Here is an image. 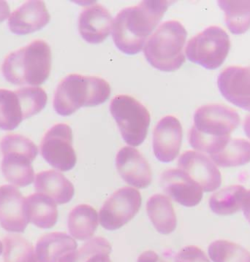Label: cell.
<instances>
[{"label": "cell", "instance_id": "6da1fadb", "mask_svg": "<svg viewBox=\"0 0 250 262\" xmlns=\"http://www.w3.org/2000/svg\"><path fill=\"white\" fill-rule=\"evenodd\" d=\"M171 1H142L121 10L113 21L112 38L121 52L138 54L170 6Z\"/></svg>", "mask_w": 250, "mask_h": 262}, {"label": "cell", "instance_id": "7a4b0ae2", "mask_svg": "<svg viewBox=\"0 0 250 262\" xmlns=\"http://www.w3.org/2000/svg\"><path fill=\"white\" fill-rule=\"evenodd\" d=\"M193 122L188 135L190 145L195 150L211 156L225 146L231 133L240 124V117L230 107L211 104L195 111Z\"/></svg>", "mask_w": 250, "mask_h": 262}, {"label": "cell", "instance_id": "3957f363", "mask_svg": "<svg viewBox=\"0 0 250 262\" xmlns=\"http://www.w3.org/2000/svg\"><path fill=\"white\" fill-rule=\"evenodd\" d=\"M50 46L42 40H35L25 47L10 53L2 64L5 79L12 84L37 86L50 75Z\"/></svg>", "mask_w": 250, "mask_h": 262}, {"label": "cell", "instance_id": "277c9868", "mask_svg": "<svg viewBox=\"0 0 250 262\" xmlns=\"http://www.w3.org/2000/svg\"><path fill=\"white\" fill-rule=\"evenodd\" d=\"M106 80L96 76L71 74L61 80L56 89L54 108L56 114L68 116L82 107L103 104L111 95Z\"/></svg>", "mask_w": 250, "mask_h": 262}, {"label": "cell", "instance_id": "5b68a950", "mask_svg": "<svg viewBox=\"0 0 250 262\" xmlns=\"http://www.w3.org/2000/svg\"><path fill=\"white\" fill-rule=\"evenodd\" d=\"M186 37L187 32L180 22L169 20L162 24L145 42V59L160 71L179 70L185 61Z\"/></svg>", "mask_w": 250, "mask_h": 262}, {"label": "cell", "instance_id": "8992f818", "mask_svg": "<svg viewBox=\"0 0 250 262\" xmlns=\"http://www.w3.org/2000/svg\"><path fill=\"white\" fill-rule=\"evenodd\" d=\"M3 155L1 168L5 179L18 187H25L35 181L32 163L38 149L30 139L18 134H8L0 140Z\"/></svg>", "mask_w": 250, "mask_h": 262}, {"label": "cell", "instance_id": "52a82bcc", "mask_svg": "<svg viewBox=\"0 0 250 262\" xmlns=\"http://www.w3.org/2000/svg\"><path fill=\"white\" fill-rule=\"evenodd\" d=\"M110 111L125 143L135 147L144 142L151 120L144 105L131 96L117 95L111 100Z\"/></svg>", "mask_w": 250, "mask_h": 262}, {"label": "cell", "instance_id": "ba28073f", "mask_svg": "<svg viewBox=\"0 0 250 262\" xmlns=\"http://www.w3.org/2000/svg\"><path fill=\"white\" fill-rule=\"evenodd\" d=\"M231 49L229 35L223 29L212 26L190 39L186 57L207 70H216L223 64Z\"/></svg>", "mask_w": 250, "mask_h": 262}, {"label": "cell", "instance_id": "9c48e42d", "mask_svg": "<svg viewBox=\"0 0 250 262\" xmlns=\"http://www.w3.org/2000/svg\"><path fill=\"white\" fill-rule=\"evenodd\" d=\"M40 154L51 167L67 172L75 167L76 154L73 147V132L65 124L54 125L44 135Z\"/></svg>", "mask_w": 250, "mask_h": 262}, {"label": "cell", "instance_id": "30bf717a", "mask_svg": "<svg viewBox=\"0 0 250 262\" xmlns=\"http://www.w3.org/2000/svg\"><path fill=\"white\" fill-rule=\"evenodd\" d=\"M141 195L138 190L124 187L106 200L99 213L101 226L107 230L119 229L134 218L141 207Z\"/></svg>", "mask_w": 250, "mask_h": 262}, {"label": "cell", "instance_id": "8fae6325", "mask_svg": "<svg viewBox=\"0 0 250 262\" xmlns=\"http://www.w3.org/2000/svg\"><path fill=\"white\" fill-rule=\"evenodd\" d=\"M178 166L198 183L205 192H212L221 186L220 170L212 159L204 154L187 150L179 157Z\"/></svg>", "mask_w": 250, "mask_h": 262}, {"label": "cell", "instance_id": "7c38bea8", "mask_svg": "<svg viewBox=\"0 0 250 262\" xmlns=\"http://www.w3.org/2000/svg\"><path fill=\"white\" fill-rule=\"evenodd\" d=\"M217 85L228 102L250 112V67L226 68L219 75Z\"/></svg>", "mask_w": 250, "mask_h": 262}, {"label": "cell", "instance_id": "4fadbf2b", "mask_svg": "<svg viewBox=\"0 0 250 262\" xmlns=\"http://www.w3.org/2000/svg\"><path fill=\"white\" fill-rule=\"evenodd\" d=\"M180 121L172 116L162 118L153 131V151L161 162L169 163L179 155L182 142Z\"/></svg>", "mask_w": 250, "mask_h": 262}, {"label": "cell", "instance_id": "5bb4252c", "mask_svg": "<svg viewBox=\"0 0 250 262\" xmlns=\"http://www.w3.org/2000/svg\"><path fill=\"white\" fill-rule=\"evenodd\" d=\"M160 184L173 200L185 207L196 206L203 198L200 185L181 169L165 170L161 176Z\"/></svg>", "mask_w": 250, "mask_h": 262}, {"label": "cell", "instance_id": "9a60e30c", "mask_svg": "<svg viewBox=\"0 0 250 262\" xmlns=\"http://www.w3.org/2000/svg\"><path fill=\"white\" fill-rule=\"evenodd\" d=\"M25 200L15 186H0V225L7 232H25L30 223L26 214Z\"/></svg>", "mask_w": 250, "mask_h": 262}, {"label": "cell", "instance_id": "2e32d148", "mask_svg": "<svg viewBox=\"0 0 250 262\" xmlns=\"http://www.w3.org/2000/svg\"><path fill=\"white\" fill-rule=\"evenodd\" d=\"M118 172L125 182L138 188L148 187L152 181L151 167L139 150L125 146L116 157Z\"/></svg>", "mask_w": 250, "mask_h": 262}, {"label": "cell", "instance_id": "e0dca14e", "mask_svg": "<svg viewBox=\"0 0 250 262\" xmlns=\"http://www.w3.org/2000/svg\"><path fill=\"white\" fill-rule=\"evenodd\" d=\"M50 19L45 3L32 0L26 2L10 15L8 26L15 35H29L45 27Z\"/></svg>", "mask_w": 250, "mask_h": 262}, {"label": "cell", "instance_id": "ac0fdd59", "mask_svg": "<svg viewBox=\"0 0 250 262\" xmlns=\"http://www.w3.org/2000/svg\"><path fill=\"white\" fill-rule=\"evenodd\" d=\"M113 18L102 5L95 4L84 10L78 20L82 38L90 44H100L107 38L112 30Z\"/></svg>", "mask_w": 250, "mask_h": 262}, {"label": "cell", "instance_id": "d6986e66", "mask_svg": "<svg viewBox=\"0 0 250 262\" xmlns=\"http://www.w3.org/2000/svg\"><path fill=\"white\" fill-rule=\"evenodd\" d=\"M35 188L37 192L49 196L59 205L69 203L75 193L73 183L56 170L44 171L36 174Z\"/></svg>", "mask_w": 250, "mask_h": 262}, {"label": "cell", "instance_id": "ffe728a7", "mask_svg": "<svg viewBox=\"0 0 250 262\" xmlns=\"http://www.w3.org/2000/svg\"><path fill=\"white\" fill-rule=\"evenodd\" d=\"M77 243L63 232H51L41 237L36 244L39 262H59L61 258L77 249Z\"/></svg>", "mask_w": 250, "mask_h": 262}, {"label": "cell", "instance_id": "44dd1931", "mask_svg": "<svg viewBox=\"0 0 250 262\" xmlns=\"http://www.w3.org/2000/svg\"><path fill=\"white\" fill-rule=\"evenodd\" d=\"M25 210L29 222L41 229H50L57 222L55 202L42 193H33L26 198Z\"/></svg>", "mask_w": 250, "mask_h": 262}, {"label": "cell", "instance_id": "7402d4cb", "mask_svg": "<svg viewBox=\"0 0 250 262\" xmlns=\"http://www.w3.org/2000/svg\"><path fill=\"white\" fill-rule=\"evenodd\" d=\"M149 218L157 232L169 234L175 230L177 220L170 199L165 195H153L147 204Z\"/></svg>", "mask_w": 250, "mask_h": 262}, {"label": "cell", "instance_id": "603a6c76", "mask_svg": "<svg viewBox=\"0 0 250 262\" xmlns=\"http://www.w3.org/2000/svg\"><path fill=\"white\" fill-rule=\"evenodd\" d=\"M98 215L95 209L89 205H77L68 216V230L75 239H90L98 227Z\"/></svg>", "mask_w": 250, "mask_h": 262}, {"label": "cell", "instance_id": "cb8c5ba5", "mask_svg": "<svg viewBox=\"0 0 250 262\" xmlns=\"http://www.w3.org/2000/svg\"><path fill=\"white\" fill-rule=\"evenodd\" d=\"M246 191L244 186L239 185L222 188L211 196V210L220 215H229L237 213L242 208Z\"/></svg>", "mask_w": 250, "mask_h": 262}, {"label": "cell", "instance_id": "d4e9b609", "mask_svg": "<svg viewBox=\"0 0 250 262\" xmlns=\"http://www.w3.org/2000/svg\"><path fill=\"white\" fill-rule=\"evenodd\" d=\"M220 167H239L250 162V143L244 139H230L220 151L210 156Z\"/></svg>", "mask_w": 250, "mask_h": 262}, {"label": "cell", "instance_id": "484cf974", "mask_svg": "<svg viewBox=\"0 0 250 262\" xmlns=\"http://www.w3.org/2000/svg\"><path fill=\"white\" fill-rule=\"evenodd\" d=\"M225 13V23L231 33L242 35L250 27V1L217 2Z\"/></svg>", "mask_w": 250, "mask_h": 262}, {"label": "cell", "instance_id": "4316f807", "mask_svg": "<svg viewBox=\"0 0 250 262\" xmlns=\"http://www.w3.org/2000/svg\"><path fill=\"white\" fill-rule=\"evenodd\" d=\"M23 120L22 104L16 92L0 89V129L11 131Z\"/></svg>", "mask_w": 250, "mask_h": 262}, {"label": "cell", "instance_id": "83f0119b", "mask_svg": "<svg viewBox=\"0 0 250 262\" xmlns=\"http://www.w3.org/2000/svg\"><path fill=\"white\" fill-rule=\"evenodd\" d=\"M5 262H39L35 248L19 234H8L3 239Z\"/></svg>", "mask_w": 250, "mask_h": 262}, {"label": "cell", "instance_id": "f1b7e54d", "mask_svg": "<svg viewBox=\"0 0 250 262\" xmlns=\"http://www.w3.org/2000/svg\"><path fill=\"white\" fill-rule=\"evenodd\" d=\"M209 256L213 262H250V253L235 243L219 239L211 243Z\"/></svg>", "mask_w": 250, "mask_h": 262}, {"label": "cell", "instance_id": "f546056e", "mask_svg": "<svg viewBox=\"0 0 250 262\" xmlns=\"http://www.w3.org/2000/svg\"><path fill=\"white\" fill-rule=\"evenodd\" d=\"M15 92L19 97L25 119L39 114L47 104V94L40 87H22Z\"/></svg>", "mask_w": 250, "mask_h": 262}, {"label": "cell", "instance_id": "4dcf8cb0", "mask_svg": "<svg viewBox=\"0 0 250 262\" xmlns=\"http://www.w3.org/2000/svg\"><path fill=\"white\" fill-rule=\"evenodd\" d=\"M112 251L110 243L105 238L97 237L84 244L78 250H75L64 257L59 262H87L92 256L100 253L110 254Z\"/></svg>", "mask_w": 250, "mask_h": 262}, {"label": "cell", "instance_id": "1f68e13d", "mask_svg": "<svg viewBox=\"0 0 250 262\" xmlns=\"http://www.w3.org/2000/svg\"><path fill=\"white\" fill-rule=\"evenodd\" d=\"M175 262H211L205 253L195 246L183 248L175 256Z\"/></svg>", "mask_w": 250, "mask_h": 262}, {"label": "cell", "instance_id": "d6a6232c", "mask_svg": "<svg viewBox=\"0 0 250 262\" xmlns=\"http://www.w3.org/2000/svg\"><path fill=\"white\" fill-rule=\"evenodd\" d=\"M138 262H165L158 254L152 251L142 253L138 258Z\"/></svg>", "mask_w": 250, "mask_h": 262}, {"label": "cell", "instance_id": "836d02e7", "mask_svg": "<svg viewBox=\"0 0 250 262\" xmlns=\"http://www.w3.org/2000/svg\"><path fill=\"white\" fill-rule=\"evenodd\" d=\"M241 209H242L244 217L250 224V190L246 191Z\"/></svg>", "mask_w": 250, "mask_h": 262}, {"label": "cell", "instance_id": "e575fe53", "mask_svg": "<svg viewBox=\"0 0 250 262\" xmlns=\"http://www.w3.org/2000/svg\"><path fill=\"white\" fill-rule=\"evenodd\" d=\"M10 16V7L6 1L0 0V23Z\"/></svg>", "mask_w": 250, "mask_h": 262}, {"label": "cell", "instance_id": "d590c367", "mask_svg": "<svg viewBox=\"0 0 250 262\" xmlns=\"http://www.w3.org/2000/svg\"><path fill=\"white\" fill-rule=\"evenodd\" d=\"M109 256V254H106V253H100L92 256L87 262H111Z\"/></svg>", "mask_w": 250, "mask_h": 262}, {"label": "cell", "instance_id": "8d00e7d4", "mask_svg": "<svg viewBox=\"0 0 250 262\" xmlns=\"http://www.w3.org/2000/svg\"><path fill=\"white\" fill-rule=\"evenodd\" d=\"M244 130L247 138L250 140V115L246 116L244 123Z\"/></svg>", "mask_w": 250, "mask_h": 262}, {"label": "cell", "instance_id": "74e56055", "mask_svg": "<svg viewBox=\"0 0 250 262\" xmlns=\"http://www.w3.org/2000/svg\"><path fill=\"white\" fill-rule=\"evenodd\" d=\"M3 251V244L2 243L1 241H0V255L2 254Z\"/></svg>", "mask_w": 250, "mask_h": 262}]
</instances>
